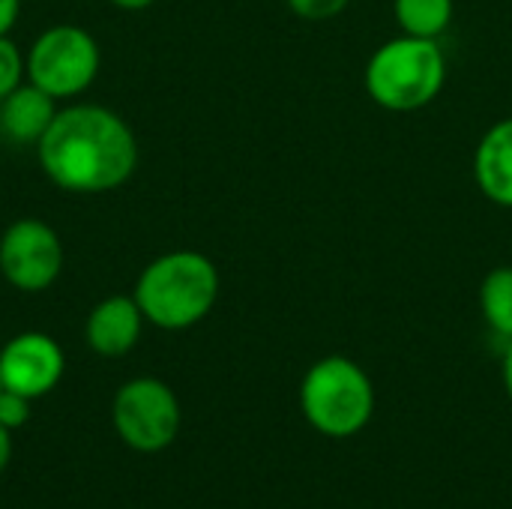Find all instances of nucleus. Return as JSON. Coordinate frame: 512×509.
I'll list each match as a JSON object with an SVG mask.
<instances>
[{
	"label": "nucleus",
	"instance_id": "obj_1",
	"mask_svg": "<svg viewBox=\"0 0 512 509\" xmlns=\"http://www.w3.org/2000/svg\"><path fill=\"white\" fill-rule=\"evenodd\" d=\"M45 177L78 195H99L123 186L138 165V141L129 123L102 105H69L54 114L36 141Z\"/></svg>",
	"mask_w": 512,
	"mask_h": 509
},
{
	"label": "nucleus",
	"instance_id": "obj_2",
	"mask_svg": "<svg viewBox=\"0 0 512 509\" xmlns=\"http://www.w3.org/2000/svg\"><path fill=\"white\" fill-rule=\"evenodd\" d=\"M144 321L162 330H189L210 315L219 297L216 264L189 249H177L150 261L132 294Z\"/></svg>",
	"mask_w": 512,
	"mask_h": 509
},
{
	"label": "nucleus",
	"instance_id": "obj_3",
	"mask_svg": "<svg viewBox=\"0 0 512 509\" xmlns=\"http://www.w3.org/2000/svg\"><path fill=\"white\" fill-rule=\"evenodd\" d=\"M447 81V60L438 39L396 36L366 63V90L387 111H420L438 99Z\"/></svg>",
	"mask_w": 512,
	"mask_h": 509
},
{
	"label": "nucleus",
	"instance_id": "obj_4",
	"mask_svg": "<svg viewBox=\"0 0 512 509\" xmlns=\"http://www.w3.org/2000/svg\"><path fill=\"white\" fill-rule=\"evenodd\" d=\"M300 411L315 432L327 438H354L375 414L372 378L348 357H324L303 375Z\"/></svg>",
	"mask_w": 512,
	"mask_h": 509
},
{
	"label": "nucleus",
	"instance_id": "obj_5",
	"mask_svg": "<svg viewBox=\"0 0 512 509\" xmlns=\"http://www.w3.org/2000/svg\"><path fill=\"white\" fill-rule=\"evenodd\" d=\"M99 72V45L78 24H54L27 51V78L54 99L84 93Z\"/></svg>",
	"mask_w": 512,
	"mask_h": 509
},
{
	"label": "nucleus",
	"instance_id": "obj_6",
	"mask_svg": "<svg viewBox=\"0 0 512 509\" xmlns=\"http://www.w3.org/2000/svg\"><path fill=\"white\" fill-rule=\"evenodd\" d=\"M180 402L159 378L126 381L111 405L114 432L135 453H162L180 432Z\"/></svg>",
	"mask_w": 512,
	"mask_h": 509
},
{
	"label": "nucleus",
	"instance_id": "obj_7",
	"mask_svg": "<svg viewBox=\"0 0 512 509\" xmlns=\"http://www.w3.org/2000/svg\"><path fill=\"white\" fill-rule=\"evenodd\" d=\"M63 270V243L42 219H15L0 237V273L27 294L45 291Z\"/></svg>",
	"mask_w": 512,
	"mask_h": 509
},
{
	"label": "nucleus",
	"instance_id": "obj_8",
	"mask_svg": "<svg viewBox=\"0 0 512 509\" xmlns=\"http://www.w3.org/2000/svg\"><path fill=\"white\" fill-rule=\"evenodd\" d=\"M63 369H66L63 351L45 333H18L0 348L3 387L30 402L51 393L60 384Z\"/></svg>",
	"mask_w": 512,
	"mask_h": 509
},
{
	"label": "nucleus",
	"instance_id": "obj_9",
	"mask_svg": "<svg viewBox=\"0 0 512 509\" xmlns=\"http://www.w3.org/2000/svg\"><path fill=\"white\" fill-rule=\"evenodd\" d=\"M141 327H144V312L138 300L117 294L93 306L84 324V339L99 357H123L138 345Z\"/></svg>",
	"mask_w": 512,
	"mask_h": 509
},
{
	"label": "nucleus",
	"instance_id": "obj_10",
	"mask_svg": "<svg viewBox=\"0 0 512 509\" xmlns=\"http://www.w3.org/2000/svg\"><path fill=\"white\" fill-rule=\"evenodd\" d=\"M474 177L492 204L512 210V117L498 120L480 138L474 153Z\"/></svg>",
	"mask_w": 512,
	"mask_h": 509
},
{
	"label": "nucleus",
	"instance_id": "obj_11",
	"mask_svg": "<svg viewBox=\"0 0 512 509\" xmlns=\"http://www.w3.org/2000/svg\"><path fill=\"white\" fill-rule=\"evenodd\" d=\"M54 114V96L27 81L0 102V129L18 144H36L51 126Z\"/></svg>",
	"mask_w": 512,
	"mask_h": 509
},
{
	"label": "nucleus",
	"instance_id": "obj_12",
	"mask_svg": "<svg viewBox=\"0 0 512 509\" xmlns=\"http://www.w3.org/2000/svg\"><path fill=\"white\" fill-rule=\"evenodd\" d=\"M396 21L402 33L420 39H438L453 21V0H396Z\"/></svg>",
	"mask_w": 512,
	"mask_h": 509
},
{
	"label": "nucleus",
	"instance_id": "obj_13",
	"mask_svg": "<svg viewBox=\"0 0 512 509\" xmlns=\"http://www.w3.org/2000/svg\"><path fill=\"white\" fill-rule=\"evenodd\" d=\"M480 312L486 324L501 336L512 339V267L492 270L480 285Z\"/></svg>",
	"mask_w": 512,
	"mask_h": 509
},
{
	"label": "nucleus",
	"instance_id": "obj_14",
	"mask_svg": "<svg viewBox=\"0 0 512 509\" xmlns=\"http://www.w3.org/2000/svg\"><path fill=\"white\" fill-rule=\"evenodd\" d=\"M27 75V57H21L18 45L9 36H0V102L21 87V78Z\"/></svg>",
	"mask_w": 512,
	"mask_h": 509
},
{
	"label": "nucleus",
	"instance_id": "obj_15",
	"mask_svg": "<svg viewBox=\"0 0 512 509\" xmlns=\"http://www.w3.org/2000/svg\"><path fill=\"white\" fill-rule=\"evenodd\" d=\"M27 420H30V399H24V396H18V393H12V390L3 387L0 390V426L9 429V432H15Z\"/></svg>",
	"mask_w": 512,
	"mask_h": 509
},
{
	"label": "nucleus",
	"instance_id": "obj_16",
	"mask_svg": "<svg viewBox=\"0 0 512 509\" xmlns=\"http://www.w3.org/2000/svg\"><path fill=\"white\" fill-rule=\"evenodd\" d=\"M288 9L306 21H327V18H336L339 12L348 9L351 0H285Z\"/></svg>",
	"mask_w": 512,
	"mask_h": 509
},
{
	"label": "nucleus",
	"instance_id": "obj_17",
	"mask_svg": "<svg viewBox=\"0 0 512 509\" xmlns=\"http://www.w3.org/2000/svg\"><path fill=\"white\" fill-rule=\"evenodd\" d=\"M21 12V0H0V36H9Z\"/></svg>",
	"mask_w": 512,
	"mask_h": 509
},
{
	"label": "nucleus",
	"instance_id": "obj_18",
	"mask_svg": "<svg viewBox=\"0 0 512 509\" xmlns=\"http://www.w3.org/2000/svg\"><path fill=\"white\" fill-rule=\"evenodd\" d=\"M9 459H12V432L0 426V474L6 471Z\"/></svg>",
	"mask_w": 512,
	"mask_h": 509
},
{
	"label": "nucleus",
	"instance_id": "obj_19",
	"mask_svg": "<svg viewBox=\"0 0 512 509\" xmlns=\"http://www.w3.org/2000/svg\"><path fill=\"white\" fill-rule=\"evenodd\" d=\"M501 375H504V387H507V396L512 399V339L504 348V360H501Z\"/></svg>",
	"mask_w": 512,
	"mask_h": 509
},
{
	"label": "nucleus",
	"instance_id": "obj_20",
	"mask_svg": "<svg viewBox=\"0 0 512 509\" xmlns=\"http://www.w3.org/2000/svg\"><path fill=\"white\" fill-rule=\"evenodd\" d=\"M111 3L120 6V9H132V12H135V9H147L153 0H111Z\"/></svg>",
	"mask_w": 512,
	"mask_h": 509
},
{
	"label": "nucleus",
	"instance_id": "obj_21",
	"mask_svg": "<svg viewBox=\"0 0 512 509\" xmlns=\"http://www.w3.org/2000/svg\"><path fill=\"white\" fill-rule=\"evenodd\" d=\"M0 390H3V381H0Z\"/></svg>",
	"mask_w": 512,
	"mask_h": 509
}]
</instances>
